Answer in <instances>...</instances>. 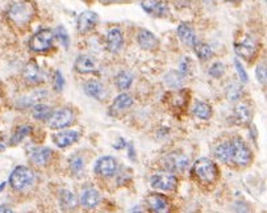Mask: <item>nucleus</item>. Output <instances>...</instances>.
Listing matches in <instances>:
<instances>
[{
  "label": "nucleus",
  "mask_w": 267,
  "mask_h": 213,
  "mask_svg": "<svg viewBox=\"0 0 267 213\" xmlns=\"http://www.w3.org/2000/svg\"><path fill=\"white\" fill-rule=\"evenodd\" d=\"M148 204H149L150 209L156 213L168 212L170 210V204H168L167 198H165L161 194H152L148 198Z\"/></svg>",
  "instance_id": "dca6fc26"
},
{
  "label": "nucleus",
  "mask_w": 267,
  "mask_h": 213,
  "mask_svg": "<svg viewBox=\"0 0 267 213\" xmlns=\"http://www.w3.org/2000/svg\"><path fill=\"white\" fill-rule=\"evenodd\" d=\"M177 32H178V37H179L180 41H182L184 45H187V46L192 48L193 45L198 42L195 31H193L192 27H191L189 24H187V22L180 24L179 27H178Z\"/></svg>",
  "instance_id": "a211bd4d"
},
{
  "label": "nucleus",
  "mask_w": 267,
  "mask_h": 213,
  "mask_svg": "<svg viewBox=\"0 0 267 213\" xmlns=\"http://www.w3.org/2000/svg\"><path fill=\"white\" fill-rule=\"evenodd\" d=\"M99 201H100L99 192L93 188L84 190L83 194H82L81 196V204L84 208H87V209H92V208L96 207L98 204H99Z\"/></svg>",
  "instance_id": "412c9836"
},
{
  "label": "nucleus",
  "mask_w": 267,
  "mask_h": 213,
  "mask_svg": "<svg viewBox=\"0 0 267 213\" xmlns=\"http://www.w3.org/2000/svg\"><path fill=\"white\" fill-rule=\"evenodd\" d=\"M84 92L87 93L88 96L93 98V99L102 100L104 98V88H103L102 83L95 81L87 82L84 84Z\"/></svg>",
  "instance_id": "5701e85b"
},
{
  "label": "nucleus",
  "mask_w": 267,
  "mask_h": 213,
  "mask_svg": "<svg viewBox=\"0 0 267 213\" xmlns=\"http://www.w3.org/2000/svg\"><path fill=\"white\" fill-rule=\"evenodd\" d=\"M46 96H47V91H45V90L36 91V92L32 93V95L29 96L28 99H27V103H28V104H27V105L37 104L38 102H41V100H44L45 98H46Z\"/></svg>",
  "instance_id": "f704fd0d"
},
{
  "label": "nucleus",
  "mask_w": 267,
  "mask_h": 213,
  "mask_svg": "<svg viewBox=\"0 0 267 213\" xmlns=\"http://www.w3.org/2000/svg\"><path fill=\"white\" fill-rule=\"evenodd\" d=\"M115 83L120 90H128L132 86V83H133V77L128 71H122V73H118L116 75Z\"/></svg>",
  "instance_id": "c85d7f7f"
},
{
  "label": "nucleus",
  "mask_w": 267,
  "mask_h": 213,
  "mask_svg": "<svg viewBox=\"0 0 267 213\" xmlns=\"http://www.w3.org/2000/svg\"><path fill=\"white\" fill-rule=\"evenodd\" d=\"M192 173L195 176L204 184H209L213 183L217 178V166L214 164L213 161L208 159V158H200L195 162L192 169Z\"/></svg>",
  "instance_id": "f03ea898"
},
{
  "label": "nucleus",
  "mask_w": 267,
  "mask_h": 213,
  "mask_svg": "<svg viewBox=\"0 0 267 213\" xmlns=\"http://www.w3.org/2000/svg\"><path fill=\"white\" fill-rule=\"evenodd\" d=\"M174 3L177 4L178 7H180V8H182V7L188 6V4H189V0H174Z\"/></svg>",
  "instance_id": "79ce46f5"
},
{
  "label": "nucleus",
  "mask_w": 267,
  "mask_h": 213,
  "mask_svg": "<svg viewBox=\"0 0 267 213\" xmlns=\"http://www.w3.org/2000/svg\"><path fill=\"white\" fill-rule=\"evenodd\" d=\"M183 78L184 75L182 74V73H179V71H170V73L166 75L165 81L166 83H167V86L177 88V87L182 86V83H183Z\"/></svg>",
  "instance_id": "7c9ffc66"
},
{
  "label": "nucleus",
  "mask_w": 267,
  "mask_h": 213,
  "mask_svg": "<svg viewBox=\"0 0 267 213\" xmlns=\"http://www.w3.org/2000/svg\"><path fill=\"white\" fill-rule=\"evenodd\" d=\"M141 6L146 13H149L154 17H165L168 13L167 4L161 0H142Z\"/></svg>",
  "instance_id": "f8f14e48"
},
{
  "label": "nucleus",
  "mask_w": 267,
  "mask_h": 213,
  "mask_svg": "<svg viewBox=\"0 0 267 213\" xmlns=\"http://www.w3.org/2000/svg\"><path fill=\"white\" fill-rule=\"evenodd\" d=\"M65 87V79H63L61 71H56L54 73V88L56 91H62Z\"/></svg>",
  "instance_id": "58836bf2"
},
{
  "label": "nucleus",
  "mask_w": 267,
  "mask_h": 213,
  "mask_svg": "<svg viewBox=\"0 0 267 213\" xmlns=\"http://www.w3.org/2000/svg\"><path fill=\"white\" fill-rule=\"evenodd\" d=\"M50 114H52V109L45 104L36 105L33 109V117L37 120H46V119H49Z\"/></svg>",
  "instance_id": "473e14b6"
},
{
  "label": "nucleus",
  "mask_w": 267,
  "mask_h": 213,
  "mask_svg": "<svg viewBox=\"0 0 267 213\" xmlns=\"http://www.w3.org/2000/svg\"><path fill=\"white\" fill-rule=\"evenodd\" d=\"M214 155L217 159H220L224 163H229L232 161V154H230V142H221L214 149Z\"/></svg>",
  "instance_id": "393cba45"
},
{
  "label": "nucleus",
  "mask_w": 267,
  "mask_h": 213,
  "mask_svg": "<svg viewBox=\"0 0 267 213\" xmlns=\"http://www.w3.org/2000/svg\"><path fill=\"white\" fill-rule=\"evenodd\" d=\"M95 171L104 178L113 176L117 171V162L113 157H102L95 164Z\"/></svg>",
  "instance_id": "9b49d317"
},
{
  "label": "nucleus",
  "mask_w": 267,
  "mask_h": 213,
  "mask_svg": "<svg viewBox=\"0 0 267 213\" xmlns=\"http://www.w3.org/2000/svg\"><path fill=\"white\" fill-rule=\"evenodd\" d=\"M31 132H32V128L29 127V125H22V127L17 128V130H16V132L13 133V136L11 137L10 144L11 145H17V144H20L25 137L29 136Z\"/></svg>",
  "instance_id": "c756f323"
},
{
  "label": "nucleus",
  "mask_w": 267,
  "mask_h": 213,
  "mask_svg": "<svg viewBox=\"0 0 267 213\" xmlns=\"http://www.w3.org/2000/svg\"><path fill=\"white\" fill-rule=\"evenodd\" d=\"M79 134L77 130H62V132L57 133L53 136V142L56 144L58 148L65 149L68 148V146H71L72 144L79 139Z\"/></svg>",
  "instance_id": "ddd939ff"
},
{
  "label": "nucleus",
  "mask_w": 267,
  "mask_h": 213,
  "mask_svg": "<svg viewBox=\"0 0 267 213\" xmlns=\"http://www.w3.org/2000/svg\"><path fill=\"white\" fill-rule=\"evenodd\" d=\"M34 13H36V8L31 2L15 3L7 11L8 20L16 27H24V25L29 24L31 20L33 19Z\"/></svg>",
  "instance_id": "f257e3e1"
},
{
  "label": "nucleus",
  "mask_w": 267,
  "mask_h": 213,
  "mask_svg": "<svg viewBox=\"0 0 267 213\" xmlns=\"http://www.w3.org/2000/svg\"><path fill=\"white\" fill-rule=\"evenodd\" d=\"M227 96L228 99L232 100V102H237L242 96V86L238 83L229 84L227 88Z\"/></svg>",
  "instance_id": "2f4dec72"
},
{
  "label": "nucleus",
  "mask_w": 267,
  "mask_h": 213,
  "mask_svg": "<svg viewBox=\"0 0 267 213\" xmlns=\"http://www.w3.org/2000/svg\"><path fill=\"white\" fill-rule=\"evenodd\" d=\"M150 184L153 188L161 190V191H173L177 188L178 180L175 175L170 173L156 174L150 178Z\"/></svg>",
  "instance_id": "0eeeda50"
},
{
  "label": "nucleus",
  "mask_w": 267,
  "mask_h": 213,
  "mask_svg": "<svg viewBox=\"0 0 267 213\" xmlns=\"http://www.w3.org/2000/svg\"><path fill=\"white\" fill-rule=\"evenodd\" d=\"M52 149L49 148H41L37 149V150H34L33 154H32V162L34 164H37V166H45L47 162L50 161V158H52Z\"/></svg>",
  "instance_id": "4be33fe9"
},
{
  "label": "nucleus",
  "mask_w": 267,
  "mask_h": 213,
  "mask_svg": "<svg viewBox=\"0 0 267 213\" xmlns=\"http://www.w3.org/2000/svg\"><path fill=\"white\" fill-rule=\"evenodd\" d=\"M192 48L193 50H195L196 56H198V58H199L200 61H208V59H211L212 56H213V50H212V48L204 42H199V41H198Z\"/></svg>",
  "instance_id": "bb28decb"
},
{
  "label": "nucleus",
  "mask_w": 267,
  "mask_h": 213,
  "mask_svg": "<svg viewBox=\"0 0 267 213\" xmlns=\"http://www.w3.org/2000/svg\"><path fill=\"white\" fill-rule=\"evenodd\" d=\"M124 45V34L118 28L109 29L107 33V46L112 53H118Z\"/></svg>",
  "instance_id": "4468645a"
},
{
  "label": "nucleus",
  "mask_w": 267,
  "mask_h": 213,
  "mask_svg": "<svg viewBox=\"0 0 267 213\" xmlns=\"http://www.w3.org/2000/svg\"><path fill=\"white\" fill-rule=\"evenodd\" d=\"M234 49H236V53L239 57H242L246 61H250L257 53V45H255V41L250 36H245L242 40L234 43Z\"/></svg>",
  "instance_id": "1a4fd4ad"
},
{
  "label": "nucleus",
  "mask_w": 267,
  "mask_h": 213,
  "mask_svg": "<svg viewBox=\"0 0 267 213\" xmlns=\"http://www.w3.org/2000/svg\"><path fill=\"white\" fill-rule=\"evenodd\" d=\"M74 123V113L71 109L61 108L53 112L47 119V124L52 129H65Z\"/></svg>",
  "instance_id": "423d86ee"
},
{
  "label": "nucleus",
  "mask_w": 267,
  "mask_h": 213,
  "mask_svg": "<svg viewBox=\"0 0 267 213\" xmlns=\"http://www.w3.org/2000/svg\"><path fill=\"white\" fill-rule=\"evenodd\" d=\"M59 201H61V207H62L63 210H72L77 207V204H78V200L75 198V195L70 191H66V190L61 192Z\"/></svg>",
  "instance_id": "a878e982"
},
{
  "label": "nucleus",
  "mask_w": 267,
  "mask_h": 213,
  "mask_svg": "<svg viewBox=\"0 0 267 213\" xmlns=\"http://www.w3.org/2000/svg\"><path fill=\"white\" fill-rule=\"evenodd\" d=\"M68 163H70V169H71V171L74 174H81L82 171H83V159H82L79 155H72V157L70 158Z\"/></svg>",
  "instance_id": "72a5a7b5"
},
{
  "label": "nucleus",
  "mask_w": 267,
  "mask_h": 213,
  "mask_svg": "<svg viewBox=\"0 0 267 213\" xmlns=\"http://www.w3.org/2000/svg\"><path fill=\"white\" fill-rule=\"evenodd\" d=\"M4 149H6V142H4L3 136L0 134V152H3Z\"/></svg>",
  "instance_id": "37998d69"
},
{
  "label": "nucleus",
  "mask_w": 267,
  "mask_h": 213,
  "mask_svg": "<svg viewBox=\"0 0 267 213\" xmlns=\"http://www.w3.org/2000/svg\"><path fill=\"white\" fill-rule=\"evenodd\" d=\"M132 105H133L132 96L128 95V93H122V95H118L115 99V102L112 104V109L116 112H123L127 111L128 108H131Z\"/></svg>",
  "instance_id": "b1692460"
},
{
  "label": "nucleus",
  "mask_w": 267,
  "mask_h": 213,
  "mask_svg": "<svg viewBox=\"0 0 267 213\" xmlns=\"http://www.w3.org/2000/svg\"><path fill=\"white\" fill-rule=\"evenodd\" d=\"M224 73H225V66L221 62H216L209 68V75L212 78H221L224 75Z\"/></svg>",
  "instance_id": "c9c22d12"
},
{
  "label": "nucleus",
  "mask_w": 267,
  "mask_h": 213,
  "mask_svg": "<svg viewBox=\"0 0 267 213\" xmlns=\"http://www.w3.org/2000/svg\"><path fill=\"white\" fill-rule=\"evenodd\" d=\"M137 42L142 49L145 50H156L158 48V38L152 33V32L146 31V29H141L137 34Z\"/></svg>",
  "instance_id": "2eb2a0df"
},
{
  "label": "nucleus",
  "mask_w": 267,
  "mask_h": 213,
  "mask_svg": "<svg viewBox=\"0 0 267 213\" xmlns=\"http://www.w3.org/2000/svg\"><path fill=\"white\" fill-rule=\"evenodd\" d=\"M22 75H24V79L28 82L29 84L40 83L41 78H42L41 77L40 67H38V65L34 61H29L28 63L25 65Z\"/></svg>",
  "instance_id": "6ab92c4d"
},
{
  "label": "nucleus",
  "mask_w": 267,
  "mask_h": 213,
  "mask_svg": "<svg viewBox=\"0 0 267 213\" xmlns=\"http://www.w3.org/2000/svg\"><path fill=\"white\" fill-rule=\"evenodd\" d=\"M252 109L249 108V105L246 104H237L233 109V119L234 123L241 125V127H245L248 124H250L252 121Z\"/></svg>",
  "instance_id": "f3484780"
},
{
  "label": "nucleus",
  "mask_w": 267,
  "mask_h": 213,
  "mask_svg": "<svg viewBox=\"0 0 267 213\" xmlns=\"http://www.w3.org/2000/svg\"><path fill=\"white\" fill-rule=\"evenodd\" d=\"M0 212H12V209L7 205H0Z\"/></svg>",
  "instance_id": "c03bdc74"
},
{
  "label": "nucleus",
  "mask_w": 267,
  "mask_h": 213,
  "mask_svg": "<svg viewBox=\"0 0 267 213\" xmlns=\"http://www.w3.org/2000/svg\"><path fill=\"white\" fill-rule=\"evenodd\" d=\"M34 182V174L32 173L31 169L25 166H17L12 171L10 176V184L12 188L17 191H22L31 187Z\"/></svg>",
  "instance_id": "20e7f679"
},
{
  "label": "nucleus",
  "mask_w": 267,
  "mask_h": 213,
  "mask_svg": "<svg viewBox=\"0 0 267 213\" xmlns=\"http://www.w3.org/2000/svg\"><path fill=\"white\" fill-rule=\"evenodd\" d=\"M255 77L259 81L261 84H266V68L263 65L258 66L257 70H255Z\"/></svg>",
  "instance_id": "ea45409f"
},
{
  "label": "nucleus",
  "mask_w": 267,
  "mask_h": 213,
  "mask_svg": "<svg viewBox=\"0 0 267 213\" xmlns=\"http://www.w3.org/2000/svg\"><path fill=\"white\" fill-rule=\"evenodd\" d=\"M230 154H232V161L237 166L245 167L252 162V152L245 144V141L239 137H234L230 142Z\"/></svg>",
  "instance_id": "7ed1b4c3"
},
{
  "label": "nucleus",
  "mask_w": 267,
  "mask_h": 213,
  "mask_svg": "<svg viewBox=\"0 0 267 213\" xmlns=\"http://www.w3.org/2000/svg\"><path fill=\"white\" fill-rule=\"evenodd\" d=\"M189 71V59L188 58H184L182 59V63H180V73L183 75L188 74Z\"/></svg>",
  "instance_id": "a19ab883"
},
{
  "label": "nucleus",
  "mask_w": 267,
  "mask_h": 213,
  "mask_svg": "<svg viewBox=\"0 0 267 213\" xmlns=\"http://www.w3.org/2000/svg\"><path fill=\"white\" fill-rule=\"evenodd\" d=\"M165 164L168 171H173V173H183V171H186L187 167H188L189 161L186 155L177 152L171 153V154H168L167 157H166Z\"/></svg>",
  "instance_id": "6e6552de"
},
{
  "label": "nucleus",
  "mask_w": 267,
  "mask_h": 213,
  "mask_svg": "<svg viewBox=\"0 0 267 213\" xmlns=\"http://www.w3.org/2000/svg\"><path fill=\"white\" fill-rule=\"evenodd\" d=\"M99 22V15L92 11H84L78 16L77 20V28L81 33H88L92 31Z\"/></svg>",
  "instance_id": "9d476101"
},
{
  "label": "nucleus",
  "mask_w": 267,
  "mask_h": 213,
  "mask_svg": "<svg viewBox=\"0 0 267 213\" xmlns=\"http://www.w3.org/2000/svg\"><path fill=\"white\" fill-rule=\"evenodd\" d=\"M225 2H238V0H225Z\"/></svg>",
  "instance_id": "49530a36"
},
{
  "label": "nucleus",
  "mask_w": 267,
  "mask_h": 213,
  "mask_svg": "<svg viewBox=\"0 0 267 213\" xmlns=\"http://www.w3.org/2000/svg\"><path fill=\"white\" fill-rule=\"evenodd\" d=\"M54 42V33L50 29H41L29 40V48L33 52L46 53L52 49Z\"/></svg>",
  "instance_id": "39448f33"
},
{
  "label": "nucleus",
  "mask_w": 267,
  "mask_h": 213,
  "mask_svg": "<svg viewBox=\"0 0 267 213\" xmlns=\"http://www.w3.org/2000/svg\"><path fill=\"white\" fill-rule=\"evenodd\" d=\"M56 36L57 38H58L61 42H62V45L65 48L68 46V36H67V32L65 31V28L63 27H58L57 28V32H56Z\"/></svg>",
  "instance_id": "4c0bfd02"
},
{
  "label": "nucleus",
  "mask_w": 267,
  "mask_h": 213,
  "mask_svg": "<svg viewBox=\"0 0 267 213\" xmlns=\"http://www.w3.org/2000/svg\"><path fill=\"white\" fill-rule=\"evenodd\" d=\"M75 71H78L79 74H90L96 70L95 61L90 56H79L75 59Z\"/></svg>",
  "instance_id": "aec40b11"
},
{
  "label": "nucleus",
  "mask_w": 267,
  "mask_h": 213,
  "mask_svg": "<svg viewBox=\"0 0 267 213\" xmlns=\"http://www.w3.org/2000/svg\"><path fill=\"white\" fill-rule=\"evenodd\" d=\"M234 67H236V70H237V73H238V77H239V79H241V82H242V83H248V81H249V77H248V74H246V71H245V68H244V66L241 65V62L239 61H234Z\"/></svg>",
  "instance_id": "e433bc0d"
},
{
  "label": "nucleus",
  "mask_w": 267,
  "mask_h": 213,
  "mask_svg": "<svg viewBox=\"0 0 267 213\" xmlns=\"http://www.w3.org/2000/svg\"><path fill=\"white\" fill-rule=\"evenodd\" d=\"M193 113L200 120H208L212 116V108L205 102H196L193 107Z\"/></svg>",
  "instance_id": "cd10ccee"
},
{
  "label": "nucleus",
  "mask_w": 267,
  "mask_h": 213,
  "mask_svg": "<svg viewBox=\"0 0 267 213\" xmlns=\"http://www.w3.org/2000/svg\"><path fill=\"white\" fill-rule=\"evenodd\" d=\"M3 187H6V183H2V184H0V191L3 190Z\"/></svg>",
  "instance_id": "a18cd8bd"
}]
</instances>
